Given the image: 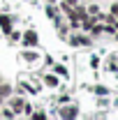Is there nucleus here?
I'll return each instance as SVG.
<instances>
[{
	"mask_svg": "<svg viewBox=\"0 0 118 120\" xmlns=\"http://www.w3.org/2000/svg\"><path fill=\"white\" fill-rule=\"evenodd\" d=\"M0 26L5 28V32H9V35H12V26H9V19H7V16H0Z\"/></svg>",
	"mask_w": 118,
	"mask_h": 120,
	"instance_id": "f257e3e1",
	"label": "nucleus"
},
{
	"mask_svg": "<svg viewBox=\"0 0 118 120\" xmlns=\"http://www.w3.org/2000/svg\"><path fill=\"white\" fill-rule=\"evenodd\" d=\"M9 95V86H0V97H7Z\"/></svg>",
	"mask_w": 118,
	"mask_h": 120,
	"instance_id": "7ed1b4c3",
	"label": "nucleus"
},
{
	"mask_svg": "<svg viewBox=\"0 0 118 120\" xmlns=\"http://www.w3.org/2000/svg\"><path fill=\"white\" fill-rule=\"evenodd\" d=\"M23 42H26V44H37V35H35V32H26Z\"/></svg>",
	"mask_w": 118,
	"mask_h": 120,
	"instance_id": "f03ea898",
	"label": "nucleus"
}]
</instances>
